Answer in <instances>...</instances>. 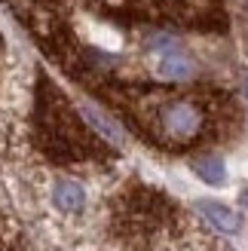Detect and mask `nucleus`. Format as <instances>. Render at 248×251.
<instances>
[{
  "mask_svg": "<svg viewBox=\"0 0 248 251\" xmlns=\"http://www.w3.org/2000/svg\"><path fill=\"white\" fill-rule=\"evenodd\" d=\"M80 114L86 117V123H89L101 138H107V141H114V144H123V129H120V126L110 120V117H104L98 107H92V104H80Z\"/></svg>",
  "mask_w": 248,
  "mask_h": 251,
  "instance_id": "20e7f679",
  "label": "nucleus"
},
{
  "mask_svg": "<svg viewBox=\"0 0 248 251\" xmlns=\"http://www.w3.org/2000/svg\"><path fill=\"white\" fill-rule=\"evenodd\" d=\"M193 172L199 175L205 184H212V187H221V184L227 181V169H224V159H221V156H202V159H196L193 162Z\"/></svg>",
  "mask_w": 248,
  "mask_h": 251,
  "instance_id": "423d86ee",
  "label": "nucleus"
},
{
  "mask_svg": "<svg viewBox=\"0 0 248 251\" xmlns=\"http://www.w3.org/2000/svg\"><path fill=\"white\" fill-rule=\"evenodd\" d=\"M147 46L153 49V52H175V40H172L169 34H150V40H147Z\"/></svg>",
  "mask_w": 248,
  "mask_h": 251,
  "instance_id": "0eeeda50",
  "label": "nucleus"
},
{
  "mask_svg": "<svg viewBox=\"0 0 248 251\" xmlns=\"http://www.w3.org/2000/svg\"><path fill=\"white\" fill-rule=\"evenodd\" d=\"M156 74L163 80H187L193 74V65L181 52H163L159 55V65H156Z\"/></svg>",
  "mask_w": 248,
  "mask_h": 251,
  "instance_id": "39448f33",
  "label": "nucleus"
},
{
  "mask_svg": "<svg viewBox=\"0 0 248 251\" xmlns=\"http://www.w3.org/2000/svg\"><path fill=\"white\" fill-rule=\"evenodd\" d=\"M196 211H199L218 233H227V236L239 233V215L233 208H227L224 202H208V199H202V202H196Z\"/></svg>",
  "mask_w": 248,
  "mask_h": 251,
  "instance_id": "f03ea898",
  "label": "nucleus"
},
{
  "mask_svg": "<svg viewBox=\"0 0 248 251\" xmlns=\"http://www.w3.org/2000/svg\"><path fill=\"white\" fill-rule=\"evenodd\" d=\"M52 199H55V205L61 211H68V215H74V211H80L83 202H86V193H83V187L77 181H55L52 187Z\"/></svg>",
  "mask_w": 248,
  "mask_h": 251,
  "instance_id": "7ed1b4c3",
  "label": "nucleus"
},
{
  "mask_svg": "<svg viewBox=\"0 0 248 251\" xmlns=\"http://www.w3.org/2000/svg\"><path fill=\"white\" fill-rule=\"evenodd\" d=\"M245 95H248V80H245Z\"/></svg>",
  "mask_w": 248,
  "mask_h": 251,
  "instance_id": "6e6552de",
  "label": "nucleus"
},
{
  "mask_svg": "<svg viewBox=\"0 0 248 251\" xmlns=\"http://www.w3.org/2000/svg\"><path fill=\"white\" fill-rule=\"evenodd\" d=\"M202 126V114L187 101H175L163 110V129L172 138H193Z\"/></svg>",
  "mask_w": 248,
  "mask_h": 251,
  "instance_id": "f257e3e1",
  "label": "nucleus"
}]
</instances>
